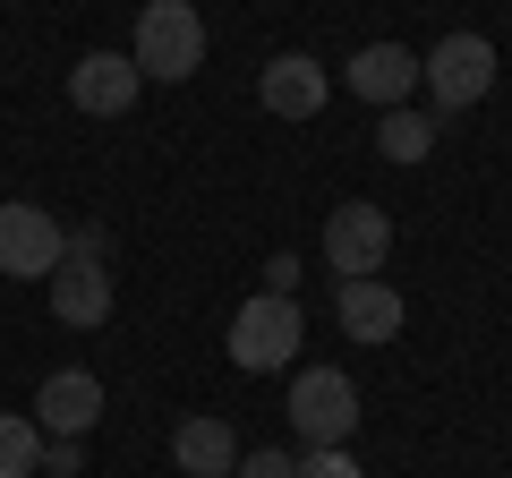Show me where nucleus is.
<instances>
[{
    "label": "nucleus",
    "mask_w": 512,
    "mask_h": 478,
    "mask_svg": "<svg viewBox=\"0 0 512 478\" xmlns=\"http://www.w3.org/2000/svg\"><path fill=\"white\" fill-rule=\"evenodd\" d=\"M128 60H137V77H154V86H180V77H197V69H205V18L188 9V0H146Z\"/></svg>",
    "instance_id": "nucleus-1"
},
{
    "label": "nucleus",
    "mask_w": 512,
    "mask_h": 478,
    "mask_svg": "<svg viewBox=\"0 0 512 478\" xmlns=\"http://www.w3.org/2000/svg\"><path fill=\"white\" fill-rule=\"evenodd\" d=\"M419 86H427V103H436V111L487 103V94H495V43L487 35H444L436 52L419 60Z\"/></svg>",
    "instance_id": "nucleus-2"
},
{
    "label": "nucleus",
    "mask_w": 512,
    "mask_h": 478,
    "mask_svg": "<svg viewBox=\"0 0 512 478\" xmlns=\"http://www.w3.org/2000/svg\"><path fill=\"white\" fill-rule=\"evenodd\" d=\"M291 436L299 444H350L359 436V385L342 368H299L291 376Z\"/></svg>",
    "instance_id": "nucleus-3"
},
{
    "label": "nucleus",
    "mask_w": 512,
    "mask_h": 478,
    "mask_svg": "<svg viewBox=\"0 0 512 478\" xmlns=\"http://www.w3.org/2000/svg\"><path fill=\"white\" fill-rule=\"evenodd\" d=\"M291 350H299V299L256 291L248 308L231 316V359H239L248 376H274V368H291Z\"/></svg>",
    "instance_id": "nucleus-4"
},
{
    "label": "nucleus",
    "mask_w": 512,
    "mask_h": 478,
    "mask_svg": "<svg viewBox=\"0 0 512 478\" xmlns=\"http://www.w3.org/2000/svg\"><path fill=\"white\" fill-rule=\"evenodd\" d=\"M60 257H69V231H60L43 205H26V197L0 205V274L9 282H52Z\"/></svg>",
    "instance_id": "nucleus-5"
},
{
    "label": "nucleus",
    "mask_w": 512,
    "mask_h": 478,
    "mask_svg": "<svg viewBox=\"0 0 512 478\" xmlns=\"http://www.w3.org/2000/svg\"><path fill=\"white\" fill-rule=\"evenodd\" d=\"M384 257H393V222H384V205H333L325 214V265L342 282H367V274H384Z\"/></svg>",
    "instance_id": "nucleus-6"
},
{
    "label": "nucleus",
    "mask_w": 512,
    "mask_h": 478,
    "mask_svg": "<svg viewBox=\"0 0 512 478\" xmlns=\"http://www.w3.org/2000/svg\"><path fill=\"white\" fill-rule=\"evenodd\" d=\"M137 94H146V77H137V60H128V52H86L69 69V103L86 111V120H120Z\"/></svg>",
    "instance_id": "nucleus-7"
},
{
    "label": "nucleus",
    "mask_w": 512,
    "mask_h": 478,
    "mask_svg": "<svg viewBox=\"0 0 512 478\" xmlns=\"http://www.w3.org/2000/svg\"><path fill=\"white\" fill-rule=\"evenodd\" d=\"M94 419H103V385H94L86 368L43 376V393H35V427H43V436H77V444H86Z\"/></svg>",
    "instance_id": "nucleus-8"
},
{
    "label": "nucleus",
    "mask_w": 512,
    "mask_h": 478,
    "mask_svg": "<svg viewBox=\"0 0 512 478\" xmlns=\"http://www.w3.org/2000/svg\"><path fill=\"white\" fill-rule=\"evenodd\" d=\"M350 94L376 111H402L410 94H419V52H402V43H367V52H350Z\"/></svg>",
    "instance_id": "nucleus-9"
},
{
    "label": "nucleus",
    "mask_w": 512,
    "mask_h": 478,
    "mask_svg": "<svg viewBox=\"0 0 512 478\" xmlns=\"http://www.w3.org/2000/svg\"><path fill=\"white\" fill-rule=\"evenodd\" d=\"M256 94H265L274 120H316V111H325V69H316L308 52H274L256 69Z\"/></svg>",
    "instance_id": "nucleus-10"
},
{
    "label": "nucleus",
    "mask_w": 512,
    "mask_h": 478,
    "mask_svg": "<svg viewBox=\"0 0 512 478\" xmlns=\"http://www.w3.org/2000/svg\"><path fill=\"white\" fill-rule=\"evenodd\" d=\"M171 461H180L188 478H231V470H239V436H231V419H214V410L180 419V427H171Z\"/></svg>",
    "instance_id": "nucleus-11"
},
{
    "label": "nucleus",
    "mask_w": 512,
    "mask_h": 478,
    "mask_svg": "<svg viewBox=\"0 0 512 478\" xmlns=\"http://www.w3.org/2000/svg\"><path fill=\"white\" fill-rule=\"evenodd\" d=\"M52 316H60V325H103V316H111L103 257H60L52 265Z\"/></svg>",
    "instance_id": "nucleus-12"
},
{
    "label": "nucleus",
    "mask_w": 512,
    "mask_h": 478,
    "mask_svg": "<svg viewBox=\"0 0 512 478\" xmlns=\"http://www.w3.org/2000/svg\"><path fill=\"white\" fill-rule=\"evenodd\" d=\"M333 316H342V333L350 342H393V333H402V291H393V282H342V291H333Z\"/></svg>",
    "instance_id": "nucleus-13"
},
{
    "label": "nucleus",
    "mask_w": 512,
    "mask_h": 478,
    "mask_svg": "<svg viewBox=\"0 0 512 478\" xmlns=\"http://www.w3.org/2000/svg\"><path fill=\"white\" fill-rule=\"evenodd\" d=\"M376 146H384V163H427V146H436V111H384L376 120Z\"/></svg>",
    "instance_id": "nucleus-14"
},
{
    "label": "nucleus",
    "mask_w": 512,
    "mask_h": 478,
    "mask_svg": "<svg viewBox=\"0 0 512 478\" xmlns=\"http://www.w3.org/2000/svg\"><path fill=\"white\" fill-rule=\"evenodd\" d=\"M43 461V427L26 410H0V478H35Z\"/></svg>",
    "instance_id": "nucleus-15"
},
{
    "label": "nucleus",
    "mask_w": 512,
    "mask_h": 478,
    "mask_svg": "<svg viewBox=\"0 0 512 478\" xmlns=\"http://www.w3.org/2000/svg\"><path fill=\"white\" fill-rule=\"evenodd\" d=\"M291 478H359V461H350V444H308L291 461Z\"/></svg>",
    "instance_id": "nucleus-16"
},
{
    "label": "nucleus",
    "mask_w": 512,
    "mask_h": 478,
    "mask_svg": "<svg viewBox=\"0 0 512 478\" xmlns=\"http://www.w3.org/2000/svg\"><path fill=\"white\" fill-rule=\"evenodd\" d=\"M35 470H52V478H77V470H86V444H77V436H43V461H35Z\"/></svg>",
    "instance_id": "nucleus-17"
},
{
    "label": "nucleus",
    "mask_w": 512,
    "mask_h": 478,
    "mask_svg": "<svg viewBox=\"0 0 512 478\" xmlns=\"http://www.w3.org/2000/svg\"><path fill=\"white\" fill-rule=\"evenodd\" d=\"M265 291H274V299L299 291V257H291V248H282V257H265Z\"/></svg>",
    "instance_id": "nucleus-18"
},
{
    "label": "nucleus",
    "mask_w": 512,
    "mask_h": 478,
    "mask_svg": "<svg viewBox=\"0 0 512 478\" xmlns=\"http://www.w3.org/2000/svg\"><path fill=\"white\" fill-rule=\"evenodd\" d=\"M239 478H291V453H239Z\"/></svg>",
    "instance_id": "nucleus-19"
}]
</instances>
